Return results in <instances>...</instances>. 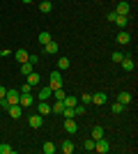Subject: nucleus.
<instances>
[{"label":"nucleus","instance_id":"obj_1","mask_svg":"<svg viewBox=\"0 0 138 154\" xmlns=\"http://www.w3.org/2000/svg\"><path fill=\"white\" fill-rule=\"evenodd\" d=\"M106 19L111 21V23H115L118 28H127V23H129V16H120V14H115V12H111Z\"/></svg>","mask_w":138,"mask_h":154},{"label":"nucleus","instance_id":"obj_2","mask_svg":"<svg viewBox=\"0 0 138 154\" xmlns=\"http://www.w3.org/2000/svg\"><path fill=\"white\" fill-rule=\"evenodd\" d=\"M94 152H99V154L111 152V143L106 140V138H99V140H94Z\"/></svg>","mask_w":138,"mask_h":154},{"label":"nucleus","instance_id":"obj_3","mask_svg":"<svg viewBox=\"0 0 138 154\" xmlns=\"http://www.w3.org/2000/svg\"><path fill=\"white\" fill-rule=\"evenodd\" d=\"M51 90H58V88H62V74H60V69H55L51 74V85H48Z\"/></svg>","mask_w":138,"mask_h":154},{"label":"nucleus","instance_id":"obj_4","mask_svg":"<svg viewBox=\"0 0 138 154\" xmlns=\"http://www.w3.org/2000/svg\"><path fill=\"white\" fill-rule=\"evenodd\" d=\"M65 129H67V134H78L76 117H65Z\"/></svg>","mask_w":138,"mask_h":154},{"label":"nucleus","instance_id":"obj_5","mask_svg":"<svg viewBox=\"0 0 138 154\" xmlns=\"http://www.w3.org/2000/svg\"><path fill=\"white\" fill-rule=\"evenodd\" d=\"M19 97H21V92H19V90H7L5 101L9 103V106H14V103H19Z\"/></svg>","mask_w":138,"mask_h":154},{"label":"nucleus","instance_id":"obj_6","mask_svg":"<svg viewBox=\"0 0 138 154\" xmlns=\"http://www.w3.org/2000/svg\"><path fill=\"white\" fill-rule=\"evenodd\" d=\"M129 12H131V5L129 2H118V7H115V14H120V16H129Z\"/></svg>","mask_w":138,"mask_h":154},{"label":"nucleus","instance_id":"obj_7","mask_svg":"<svg viewBox=\"0 0 138 154\" xmlns=\"http://www.w3.org/2000/svg\"><path fill=\"white\" fill-rule=\"evenodd\" d=\"M32 101H35V99H32V94H30V92H26V94L19 97V106H21V108H30V106H32Z\"/></svg>","mask_w":138,"mask_h":154},{"label":"nucleus","instance_id":"obj_8","mask_svg":"<svg viewBox=\"0 0 138 154\" xmlns=\"http://www.w3.org/2000/svg\"><path fill=\"white\" fill-rule=\"evenodd\" d=\"M28 122H30V127H32V129H41V127H44V115L37 113V115H32Z\"/></svg>","mask_w":138,"mask_h":154},{"label":"nucleus","instance_id":"obj_9","mask_svg":"<svg viewBox=\"0 0 138 154\" xmlns=\"http://www.w3.org/2000/svg\"><path fill=\"white\" fill-rule=\"evenodd\" d=\"M90 101H92V103H97V106H104V103L108 101V97H106V92H97V94H92Z\"/></svg>","mask_w":138,"mask_h":154},{"label":"nucleus","instance_id":"obj_10","mask_svg":"<svg viewBox=\"0 0 138 154\" xmlns=\"http://www.w3.org/2000/svg\"><path fill=\"white\" fill-rule=\"evenodd\" d=\"M122 69L124 71H133V67H136V62H133V58H129V55H124V58H122Z\"/></svg>","mask_w":138,"mask_h":154},{"label":"nucleus","instance_id":"obj_11","mask_svg":"<svg viewBox=\"0 0 138 154\" xmlns=\"http://www.w3.org/2000/svg\"><path fill=\"white\" fill-rule=\"evenodd\" d=\"M7 113H9V115H12L14 120H19V117L23 115V108H21L19 103H14V106H9V108H7Z\"/></svg>","mask_w":138,"mask_h":154},{"label":"nucleus","instance_id":"obj_12","mask_svg":"<svg viewBox=\"0 0 138 154\" xmlns=\"http://www.w3.org/2000/svg\"><path fill=\"white\" fill-rule=\"evenodd\" d=\"M26 81H28L30 85H32V88H37V85L41 83V76L37 74V71H32V74H28V76H26Z\"/></svg>","mask_w":138,"mask_h":154},{"label":"nucleus","instance_id":"obj_13","mask_svg":"<svg viewBox=\"0 0 138 154\" xmlns=\"http://www.w3.org/2000/svg\"><path fill=\"white\" fill-rule=\"evenodd\" d=\"M60 149H62V154H72L74 149H76V145H74V140H62Z\"/></svg>","mask_w":138,"mask_h":154},{"label":"nucleus","instance_id":"obj_14","mask_svg":"<svg viewBox=\"0 0 138 154\" xmlns=\"http://www.w3.org/2000/svg\"><path fill=\"white\" fill-rule=\"evenodd\" d=\"M35 71V64L30 62V60H26V62H21V74L23 76H28V74H32Z\"/></svg>","mask_w":138,"mask_h":154},{"label":"nucleus","instance_id":"obj_15","mask_svg":"<svg viewBox=\"0 0 138 154\" xmlns=\"http://www.w3.org/2000/svg\"><path fill=\"white\" fill-rule=\"evenodd\" d=\"M37 94H39V101H48V99L53 97V90H51V88H41Z\"/></svg>","mask_w":138,"mask_h":154},{"label":"nucleus","instance_id":"obj_16","mask_svg":"<svg viewBox=\"0 0 138 154\" xmlns=\"http://www.w3.org/2000/svg\"><path fill=\"white\" fill-rule=\"evenodd\" d=\"M118 42H120V44H129V42H131V35H129V32L122 28V30L118 32Z\"/></svg>","mask_w":138,"mask_h":154},{"label":"nucleus","instance_id":"obj_17","mask_svg":"<svg viewBox=\"0 0 138 154\" xmlns=\"http://www.w3.org/2000/svg\"><path fill=\"white\" fill-rule=\"evenodd\" d=\"M12 55H14V58H16V60H19V62H26V60H28V55H30V53H28L26 48H19V51H14Z\"/></svg>","mask_w":138,"mask_h":154},{"label":"nucleus","instance_id":"obj_18","mask_svg":"<svg viewBox=\"0 0 138 154\" xmlns=\"http://www.w3.org/2000/svg\"><path fill=\"white\" fill-rule=\"evenodd\" d=\"M69 64H72L69 58H65V55H60V58H58V69L60 71H67V69H69Z\"/></svg>","mask_w":138,"mask_h":154},{"label":"nucleus","instance_id":"obj_19","mask_svg":"<svg viewBox=\"0 0 138 154\" xmlns=\"http://www.w3.org/2000/svg\"><path fill=\"white\" fill-rule=\"evenodd\" d=\"M39 115H51V103L48 101H39Z\"/></svg>","mask_w":138,"mask_h":154},{"label":"nucleus","instance_id":"obj_20","mask_svg":"<svg viewBox=\"0 0 138 154\" xmlns=\"http://www.w3.org/2000/svg\"><path fill=\"white\" fill-rule=\"evenodd\" d=\"M55 149H58V147H55L51 140H46L44 145H41V152H44V154H55Z\"/></svg>","mask_w":138,"mask_h":154},{"label":"nucleus","instance_id":"obj_21","mask_svg":"<svg viewBox=\"0 0 138 154\" xmlns=\"http://www.w3.org/2000/svg\"><path fill=\"white\" fill-rule=\"evenodd\" d=\"M62 103H65V108H74V106L78 103V99L72 94V97H65V99H62Z\"/></svg>","mask_w":138,"mask_h":154},{"label":"nucleus","instance_id":"obj_22","mask_svg":"<svg viewBox=\"0 0 138 154\" xmlns=\"http://www.w3.org/2000/svg\"><path fill=\"white\" fill-rule=\"evenodd\" d=\"M44 51H46V53H58V51H60V46H58V44H55V42L51 39L48 44H44Z\"/></svg>","mask_w":138,"mask_h":154},{"label":"nucleus","instance_id":"obj_23","mask_svg":"<svg viewBox=\"0 0 138 154\" xmlns=\"http://www.w3.org/2000/svg\"><path fill=\"white\" fill-rule=\"evenodd\" d=\"M62 110H65V103L62 101H55L51 106V113H55V115H62Z\"/></svg>","mask_w":138,"mask_h":154},{"label":"nucleus","instance_id":"obj_24","mask_svg":"<svg viewBox=\"0 0 138 154\" xmlns=\"http://www.w3.org/2000/svg\"><path fill=\"white\" fill-rule=\"evenodd\" d=\"M118 101L122 103V106H127V103L131 101V94H129V92H120V94H118Z\"/></svg>","mask_w":138,"mask_h":154},{"label":"nucleus","instance_id":"obj_25","mask_svg":"<svg viewBox=\"0 0 138 154\" xmlns=\"http://www.w3.org/2000/svg\"><path fill=\"white\" fill-rule=\"evenodd\" d=\"M48 42H51V32H48V30H41L39 32V44L44 46V44H48Z\"/></svg>","mask_w":138,"mask_h":154},{"label":"nucleus","instance_id":"obj_26","mask_svg":"<svg viewBox=\"0 0 138 154\" xmlns=\"http://www.w3.org/2000/svg\"><path fill=\"white\" fill-rule=\"evenodd\" d=\"M92 140H99V138H104V129L101 127H94L92 129V136H90Z\"/></svg>","mask_w":138,"mask_h":154},{"label":"nucleus","instance_id":"obj_27","mask_svg":"<svg viewBox=\"0 0 138 154\" xmlns=\"http://www.w3.org/2000/svg\"><path fill=\"white\" fill-rule=\"evenodd\" d=\"M51 9H53L51 2H39V12H41V14H48Z\"/></svg>","mask_w":138,"mask_h":154},{"label":"nucleus","instance_id":"obj_28","mask_svg":"<svg viewBox=\"0 0 138 154\" xmlns=\"http://www.w3.org/2000/svg\"><path fill=\"white\" fill-rule=\"evenodd\" d=\"M83 149H85V152H94V140H92V138H87V140L83 143Z\"/></svg>","mask_w":138,"mask_h":154},{"label":"nucleus","instance_id":"obj_29","mask_svg":"<svg viewBox=\"0 0 138 154\" xmlns=\"http://www.w3.org/2000/svg\"><path fill=\"white\" fill-rule=\"evenodd\" d=\"M0 154H14V147L7 145V143H2V145H0Z\"/></svg>","mask_w":138,"mask_h":154},{"label":"nucleus","instance_id":"obj_30","mask_svg":"<svg viewBox=\"0 0 138 154\" xmlns=\"http://www.w3.org/2000/svg\"><path fill=\"white\" fill-rule=\"evenodd\" d=\"M122 58H124V53H120V51H115V53L111 55V60H113L115 64H120V62H122Z\"/></svg>","mask_w":138,"mask_h":154},{"label":"nucleus","instance_id":"obj_31","mask_svg":"<svg viewBox=\"0 0 138 154\" xmlns=\"http://www.w3.org/2000/svg\"><path fill=\"white\" fill-rule=\"evenodd\" d=\"M53 97H55V101H62V99H65V92H62V88H58V90H53Z\"/></svg>","mask_w":138,"mask_h":154},{"label":"nucleus","instance_id":"obj_32","mask_svg":"<svg viewBox=\"0 0 138 154\" xmlns=\"http://www.w3.org/2000/svg\"><path fill=\"white\" fill-rule=\"evenodd\" d=\"M62 117H76V106L74 108H65L62 110Z\"/></svg>","mask_w":138,"mask_h":154},{"label":"nucleus","instance_id":"obj_33","mask_svg":"<svg viewBox=\"0 0 138 154\" xmlns=\"http://www.w3.org/2000/svg\"><path fill=\"white\" fill-rule=\"evenodd\" d=\"M122 110H124V106H122L120 101H115V103H113V113H115V115H118V113H122Z\"/></svg>","mask_w":138,"mask_h":154},{"label":"nucleus","instance_id":"obj_34","mask_svg":"<svg viewBox=\"0 0 138 154\" xmlns=\"http://www.w3.org/2000/svg\"><path fill=\"white\" fill-rule=\"evenodd\" d=\"M30 90H32V85H30V83H28V81H26V83H23V88H21V94H26V92H30Z\"/></svg>","mask_w":138,"mask_h":154},{"label":"nucleus","instance_id":"obj_35","mask_svg":"<svg viewBox=\"0 0 138 154\" xmlns=\"http://www.w3.org/2000/svg\"><path fill=\"white\" fill-rule=\"evenodd\" d=\"M76 115H85V106H78V103H76Z\"/></svg>","mask_w":138,"mask_h":154},{"label":"nucleus","instance_id":"obj_36","mask_svg":"<svg viewBox=\"0 0 138 154\" xmlns=\"http://www.w3.org/2000/svg\"><path fill=\"white\" fill-rule=\"evenodd\" d=\"M90 99H92V94H81V101L83 103H90Z\"/></svg>","mask_w":138,"mask_h":154},{"label":"nucleus","instance_id":"obj_37","mask_svg":"<svg viewBox=\"0 0 138 154\" xmlns=\"http://www.w3.org/2000/svg\"><path fill=\"white\" fill-rule=\"evenodd\" d=\"M28 60H30L32 64H37V62H39V58H37V55H28Z\"/></svg>","mask_w":138,"mask_h":154},{"label":"nucleus","instance_id":"obj_38","mask_svg":"<svg viewBox=\"0 0 138 154\" xmlns=\"http://www.w3.org/2000/svg\"><path fill=\"white\" fill-rule=\"evenodd\" d=\"M5 94H7V90L2 88V85H0V99H5Z\"/></svg>","mask_w":138,"mask_h":154},{"label":"nucleus","instance_id":"obj_39","mask_svg":"<svg viewBox=\"0 0 138 154\" xmlns=\"http://www.w3.org/2000/svg\"><path fill=\"white\" fill-rule=\"evenodd\" d=\"M23 2H26V5H30V2H32V0H23Z\"/></svg>","mask_w":138,"mask_h":154},{"label":"nucleus","instance_id":"obj_40","mask_svg":"<svg viewBox=\"0 0 138 154\" xmlns=\"http://www.w3.org/2000/svg\"><path fill=\"white\" fill-rule=\"evenodd\" d=\"M41 2H51V0H41Z\"/></svg>","mask_w":138,"mask_h":154}]
</instances>
